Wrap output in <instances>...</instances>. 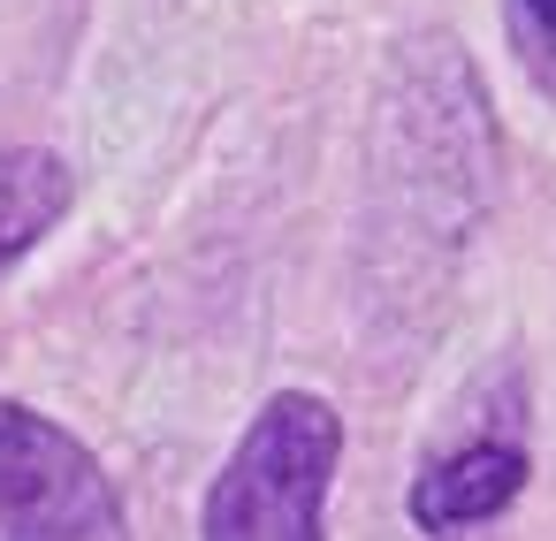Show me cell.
Instances as JSON below:
<instances>
[{
  "label": "cell",
  "instance_id": "obj_2",
  "mask_svg": "<svg viewBox=\"0 0 556 541\" xmlns=\"http://www.w3.org/2000/svg\"><path fill=\"white\" fill-rule=\"evenodd\" d=\"M343 412L320 389H275L199 495V541H328Z\"/></svg>",
  "mask_w": 556,
  "mask_h": 541
},
{
  "label": "cell",
  "instance_id": "obj_1",
  "mask_svg": "<svg viewBox=\"0 0 556 541\" xmlns=\"http://www.w3.org/2000/svg\"><path fill=\"white\" fill-rule=\"evenodd\" d=\"M374 184H381V229L412 244L404 275L450 282L457 252L480 237V214L495 199L488 85L450 32L404 39L389 92H381V176Z\"/></svg>",
  "mask_w": 556,
  "mask_h": 541
},
{
  "label": "cell",
  "instance_id": "obj_6",
  "mask_svg": "<svg viewBox=\"0 0 556 541\" xmlns=\"http://www.w3.org/2000/svg\"><path fill=\"white\" fill-rule=\"evenodd\" d=\"M503 32H510L526 85L556 108V0H503Z\"/></svg>",
  "mask_w": 556,
  "mask_h": 541
},
{
  "label": "cell",
  "instance_id": "obj_5",
  "mask_svg": "<svg viewBox=\"0 0 556 541\" xmlns=\"http://www.w3.org/2000/svg\"><path fill=\"white\" fill-rule=\"evenodd\" d=\"M77 206V168L54 146H0V275L24 267Z\"/></svg>",
  "mask_w": 556,
  "mask_h": 541
},
{
  "label": "cell",
  "instance_id": "obj_4",
  "mask_svg": "<svg viewBox=\"0 0 556 541\" xmlns=\"http://www.w3.org/2000/svg\"><path fill=\"white\" fill-rule=\"evenodd\" d=\"M0 541H130L100 450L24 397H0Z\"/></svg>",
  "mask_w": 556,
  "mask_h": 541
},
{
  "label": "cell",
  "instance_id": "obj_3",
  "mask_svg": "<svg viewBox=\"0 0 556 541\" xmlns=\"http://www.w3.org/2000/svg\"><path fill=\"white\" fill-rule=\"evenodd\" d=\"M526 488H533V381L518 358H495L457 397V419L412 465L404 518L427 541H465L510 518Z\"/></svg>",
  "mask_w": 556,
  "mask_h": 541
}]
</instances>
